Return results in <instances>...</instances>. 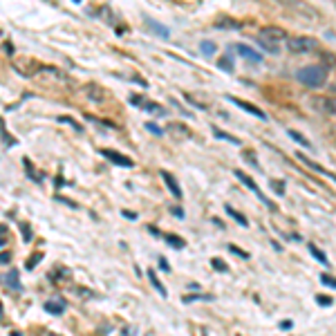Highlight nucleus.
I'll return each mask as SVG.
<instances>
[{
  "label": "nucleus",
  "mask_w": 336,
  "mask_h": 336,
  "mask_svg": "<svg viewBox=\"0 0 336 336\" xmlns=\"http://www.w3.org/2000/svg\"><path fill=\"white\" fill-rule=\"evenodd\" d=\"M296 157L301 159V162L305 164V166H309V168H312V170H316V173H320V175H323V177H327V179H332V182H336V175H334V173H329V170H325L323 166H320V164H314L312 159H309V157H305L303 153H298Z\"/></svg>",
  "instance_id": "nucleus-8"
},
{
  "label": "nucleus",
  "mask_w": 336,
  "mask_h": 336,
  "mask_svg": "<svg viewBox=\"0 0 336 336\" xmlns=\"http://www.w3.org/2000/svg\"><path fill=\"white\" fill-rule=\"evenodd\" d=\"M101 155H103L106 159H110V162H115L117 166H123V168H130V166H132V159H130V157H126V155H121V153L110 151V148H103Z\"/></svg>",
  "instance_id": "nucleus-6"
},
{
  "label": "nucleus",
  "mask_w": 336,
  "mask_h": 336,
  "mask_svg": "<svg viewBox=\"0 0 336 336\" xmlns=\"http://www.w3.org/2000/svg\"><path fill=\"white\" fill-rule=\"evenodd\" d=\"M213 132H215V137H218V139H226V141H231V143H237L235 137H229V134H224L222 130H218V128H213Z\"/></svg>",
  "instance_id": "nucleus-29"
},
{
  "label": "nucleus",
  "mask_w": 336,
  "mask_h": 336,
  "mask_svg": "<svg viewBox=\"0 0 336 336\" xmlns=\"http://www.w3.org/2000/svg\"><path fill=\"white\" fill-rule=\"evenodd\" d=\"M85 94H90V101H97V103L103 101V90H101V87H97V85H87Z\"/></svg>",
  "instance_id": "nucleus-14"
},
{
  "label": "nucleus",
  "mask_w": 336,
  "mask_h": 336,
  "mask_svg": "<svg viewBox=\"0 0 336 336\" xmlns=\"http://www.w3.org/2000/svg\"><path fill=\"white\" fill-rule=\"evenodd\" d=\"M123 218H126V220H137V213H134V211H123Z\"/></svg>",
  "instance_id": "nucleus-40"
},
{
  "label": "nucleus",
  "mask_w": 336,
  "mask_h": 336,
  "mask_svg": "<svg viewBox=\"0 0 336 336\" xmlns=\"http://www.w3.org/2000/svg\"><path fill=\"white\" fill-rule=\"evenodd\" d=\"M5 52H7V54H14V45L9 43V40H7V43H5Z\"/></svg>",
  "instance_id": "nucleus-41"
},
{
  "label": "nucleus",
  "mask_w": 336,
  "mask_h": 336,
  "mask_svg": "<svg viewBox=\"0 0 336 336\" xmlns=\"http://www.w3.org/2000/svg\"><path fill=\"white\" fill-rule=\"evenodd\" d=\"M164 240H166L168 247H175V249H184V240H182L179 235H166Z\"/></svg>",
  "instance_id": "nucleus-19"
},
{
  "label": "nucleus",
  "mask_w": 336,
  "mask_h": 336,
  "mask_svg": "<svg viewBox=\"0 0 336 336\" xmlns=\"http://www.w3.org/2000/svg\"><path fill=\"white\" fill-rule=\"evenodd\" d=\"M173 213L177 215V218H182V215H184V211H182V209H173Z\"/></svg>",
  "instance_id": "nucleus-44"
},
{
  "label": "nucleus",
  "mask_w": 336,
  "mask_h": 336,
  "mask_svg": "<svg viewBox=\"0 0 336 336\" xmlns=\"http://www.w3.org/2000/svg\"><path fill=\"white\" fill-rule=\"evenodd\" d=\"M143 110H148V112H153L155 117H166V110H164L159 103H153V101H143Z\"/></svg>",
  "instance_id": "nucleus-13"
},
{
  "label": "nucleus",
  "mask_w": 336,
  "mask_h": 336,
  "mask_svg": "<svg viewBox=\"0 0 336 336\" xmlns=\"http://www.w3.org/2000/svg\"><path fill=\"white\" fill-rule=\"evenodd\" d=\"M148 280H151V285H153L155 289H157V294H159V296H162V298H166V296H168V294H166V287L162 285V280H159V276H157V273L153 271V269H148Z\"/></svg>",
  "instance_id": "nucleus-12"
},
{
  "label": "nucleus",
  "mask_w": 336,
  "mask_h": 336,
  "mask_svg": "<svg viewBox=\"0 0 336 336\" xmlns=\"http://www.w3.org/2000/svg\"><path fill=\"white\" fill-rule=\"evenodd\" d=\"M146 130H148V132H153L155 137H162V134H164L162 128H159V126H155L153 121H148V123H146Z\"/></svg>",
  "instance_id": "nucleus-27"
},
{
  "label": "nucleus",
  "mask_w": 336,
  "mask_h": 336,
  "mask_svg": "<svg viewBox=\"0 0 336 336\" xmlns=\"http://www.w3.org/2000/svg\"><path fill=\"white\" fill-rule=\"evenodd\" d=\"M14 143H16V141H14V139L9 137V132L3 128V146H5V148H9V146H14Z\"/></svg>",
  "instance_id": "nucleus-31"
},
{
  "label": "nucleus",
  "mask_w": 336,
  "mask_h": 336,
  "mask_svg": "<svg viewBox=\"0 0 336 336\" xmlns=\"http://www.w3.org/2000/svg\"><path fill=\"white\" fill-rule=\"evenodd\" d=\"M148 25H151V29H153L155 34L164 36V38H166V36H168V29H166V27H162V25H159V23H155V20H148Z\"/></svg>",
  "instance_id": "nucleus-24"
},
{
  "label": "nucleus",
  "mask_w": 336,
  "mask_h": 336,
  "mask_svg": "<svg viewBox=\"0 0 336 336\" xmlns=\"http://www.w3.org/2000/svg\"><path fill=\"white\" fill-rule=\"evenodd\" d=\"M195 301H213V296H209V294H195V296H184L182 303H195Z\"/></svg>",
  "instance_id": "nucleus-20"
},
{
  "label": "nucleus",
  "mask_w": 336,
  "mask_h": 336,
  "mask_svg": "<svg viewBox=\"0 0 336 336\" xmlns=\"http://www.w3.org/2000/svg\"><path fill=\"white\" fill-rule=\"evenodd\" d=\"M130 103H132V106H143V99L139 94H132L130 97Z\"/></svg>",
  "instance_id": "nucleus-38"
},
{
  "label": "nucleus",
  "mask_w": 336,
  "mask_h": 336,
  "mask_svg": "<svg viewBox=\"0 0 336 336\" xmlns=\"http://www.w3.org/2000/svg\"><path fill=\"white\" fill-rule=\"evenodd\" d=\"M159 269L162 271H170V265L166 262V258H162V256H159Z\"/></svg>",
  "instance_id": "nucleus-37"
},
{
  "label": "nucleus",
  "mask_w": 336,
  "mask_h": 336,
  "mask_svg": "<svg viewBox=\"0 0 336 336\" xmlns=\"http://www.w3.org/2000/svg\"><path fill=\"white\" fill-rule=\"evenodd\" d=\"M316 303H318V305H323V307H327V305H332V298H327V296H318V298H316Z\"/></svg>",
  "instance_id": "nucleus-35"
},
{
  "label": "nucleus",
  "mask_w": 336,
  "mask_h": 336,
  "mask_svg": "<svg viewBox=\"0 0 336 336\" xmlns=\"http://www.w3.org/2000/svg\"><path fill=\"white\" fill-rule=\"evenodd\" d=\"M320 282H323L325 287L336 289V278H334V276H329V273H323V276H320Z\"/></svg>",
  "instance_id": "nucleus-25"
},
{
  "label": "nucleus",
  "mask_w": 336,
  "mask_h": 336,
  "mask_svg": "<svg viewBox=\"0 0 336 336\" xmlns=\"http://www.w3.org/2000/svg\"><path fill=\"white\" fill-rule=\"evenodd\" d=\"M231 99V103H235L237 108H242V110H247L249 115H253V117H258V119H262V121H267V115L260 110V108H256L253 103H249V101H240V99H235V97H229Z\"/></svg>",
  "instance_id": "nucleus-7"
},
{
  "label": "nucleus",
  "mask_w": 336,
  "mask_h": 336,
  "mask_svg": "<svg viewBox=\"0 0 336 336\" xmlns=\"http://www.w3.org/2000/svg\"><path fill=\"white\" fill-rule=\"evenodd\" d=\"M224 211H226V213H229L231 218H233V220L237 222V224H242V226H249V222H247V218H245V215H242V213H237V211L233 209V206H224Z\"/></svg>",
  "instance_id": "nucleus-15"
},
{
  "label": "nucleus",
  "mask_w": 336,
  "mask_h": 336,
  "mask_svg": "<svg viewBox=\"0 0 336 336\" xmlns=\"http://www.w3.org/2000/svg\"><path fill=\"white\" fill-rule=\"evenodd\" d=\"M280 327H282V329H289V327H292V320H282Z\"/></svg>",
  "instance_id": "nucleus-43"
},
{
  "label": "nucleus",
  "mask_w": 336,
  "mask_h": 336,
  "mask_svg": "<svg viewBox=\"0 0 336 336\" xmlns=\"http://www.w3.org/2000/svg\"><path fill=\"white\" fill-rule=\"evenodd\" d=\"M325 106H327V112H329V115H334V117H336V97H329Z\"/></svg>",
  "instance_id": "nucleus-30"
},
{
  "label": "nucleus",
  "mask_w": 336,
  "mask_h": 336,
  "mask_svg": "<svg viewBox=\"0 0 336 336\" xmlns=\"http://www.w3.org/2000/svg\"><path fill=\"white\" fill-rule=\"evenodd\" d=\"M235 50H237V54H240L242 59H247V61H249V63H253V65L262 63V54H260V52H256L253 47H249V45H242V43H237V45H235Z\"/></svg>",
  "instance_id": "nucleus-5"
},
{
  "label": "nucleus",
  "mask_w": 336,
  "mask_h": 336,
  "mask_svg": "<svg viewBox=\"0 0 336 336\" xmlns=\"http://www.w3.org/2000/svg\"><path fill=\"white\" fill-rule=\"evenodd\" d=\"M72 3H81V0H72Z\"/></svg>",
  "instance_id": "nucleus-46"
},
{
  "label": "nucleus",
  "mask_w": 336,
  "mask_h": 336,
  "mask_svg": "<svg viewBox=\"0 0 336 336\" xmlns=\"http://www.w3.org/2000/svg\"><path fill=\"white\" fill-rule=\"evenodd\" d=\"M45 336H59V334H52V332H47V334H45Z\"/></svg>",
  "instance_id": "nucleus-45"
},
{
  "label": "nucleus",
  "mask_w": 336,
  "mask_h": 336,
  "mask_svg": "<svg viewBox=\"0 0 336 336\" xmlns=\"http://www.w3.org/2000/svg\"><path fill=\"white\" fill-rule=\"evenodd\" d=\"M0 262H3V265H7V262H9V253H7V251H3V258H0Z\"/></svg>",
  "instance_id": "nucleus-42"
},
{
  "label": "nucleus",
  "mask_w": 336,
  "mask_h": 336,
  "mask_svg": "<svg viewBox=\"0 0 336 336\" xmlns=\"http://www.w3.org/2000/svg\"><path fill=\"white\" fill-rule=\"evenodd\" d=\"M287 134H289V139H294V141L301 143V146H305V148L312 146V143H309V139H307V137H303V134L298 132V130H287Z\"/></svg>",
  "instance_id": "nucleus-17"
},
{
  "label": "nucleus",
  "mask_w": 336,
  "mask_h": 336,
  "mask_svg": "<svg viewBox=\"0 0 336 336\" xmlns=\"http://www.w3.org/2000/svg\"><path fill=\"white\" fill-rule=\"evenodd\" d=\"M45 312H50V314H54V316H59V314H63L65 312V301L63 298H50V301H45Z\"/></svg>",
  "instance_id": "nucleus-11"
},
{
  "label": "nucleus",
  "mask_w": 336,
  "mask_h": 336,
  "mask_svg": "<svg viewBox=\"0 0 336 336\" xmlns=\"http://www.w3.org/2000/svg\"><path fill=\"white\" fill-rule=\"evenodd\" d=\"M218 65H220V70H224V72H233V61H231V56H222Z\"/></svg>",
  "instance_id": "nucleus-23"
},
{
  "label": "nucleus",
  "mask_w": 336,
  "mask_h": 336,
  "mask_svg": "<svg viewBox=\"0 0 336 336\" xmlns=\"http://www.w3.org/2000/svg\"><path fill=\"white\" fill-rule=\"evenodd\" d=\"M25 170H27V175L34 179V182H40V175H38V173H34V166L27 162V159H25Z\"/></svg>",
  "instance_id": "nucleus-26"
},
{
  "label": "nucleus",
  "mask_w": 336,
  "mask_h": 336,
  "mask_svg": "<svg viewBox=\"0 0 336 336\" xmlns=\"http://www.w3.org/2000/svg\"><path fill=\"white\" fill-rule=\"evenodd\" d=\"M229 251H231V253H235V256H240V258H245V260L249 258V253H247V251H242V249H237L235 245H231V247H229Z\"/></svg>",
  "instance_id": "nucleus-33"
},
{
  "label": "nucleus",
  "mask_w": 336,
  "mask_h": 336,
  "mask_svg": "<svg viewBox=\"0 0 336 336\" xmlns=\"http://www.w3.org/2000/svg\"><path fill=\"white\" fill-rule=\"evenodd\" d=\"M309 251H312V256H314V258H316V260L320 262V265H325V267H327V265H329V260H327V256H325V253H323V251H320V249H318V247H316V245H309Z\"/></svg>",
  "instance_id": "nucleus-18"
},
{
  "label": "nucleus",
  "mask_w": 336,
  "mask_h": 336,
  "mask_svg": "<svg viewBox=\"0 0 336 336\" xmlns=\"http://www.w3.org/2000/svg\"><path fill=\"white\" fill-rule=\"evenodd\" d=\"M20 231H23V235H25V242H29V237H32V231H29V226L20 224Z\"/></svg>",
  "instance_id": "nucleus-36"
},
{
  "label": "nucleus",
  "mask_w": 336,
  "mask_h": 336,
  "mask_svg": "<svg viewBox=\"0 0 336 336\" xmlns=\"http://www.w3.org/2000/svg\"><path fill=\"white\" fill-rule=\"evenodd\" d=\"M215 27H220V29H224V27L240 29V27H242V23H237V20H218V25H215Z\"/></svg>",
  "instance_id": "nucleus-22"
},
{
  "label": "nucleus",
  "mask_w": 336,
  "mask_h": 336,
  "mask_svg": "<svg viewBox=\"0 0 336 336\" xmlns=\"http://www.w3.org/2000/svg\"><path fill=\"white\" fill-rule=\"evenodd\" d=\"M3 282H5V287H9L12 292H23V285H20V276H18L16 269H12V271L5 273Z\"/></svg>",
  "instance_id": "nucleus-10"
},
{
  "label": "nucleus",
  "mask_w": 336,
  "mask_h": 336,
  "mask_svg": "<svg viewBox=\"0 0 336 336\" xmlns=\"http://www.w3.org/2000/svg\"><path fill=\"white\" fill-rule=\"evenodd\" d=\"M260 38L262 40H269V43H280V40L287 38V32L278 25H267V27L260 29Z\"/></svg>",
  "instance_id": "nucleus-4"
},
{
  "label": "nucleus",
  "mask_w": 336,
  "mask_h": 336,
  "mask_svg": "<svg viewBox=\"0 0 336 336\" xmlns=\"http://www.w3.org/2000/svg\"><path fill=\"white\" fill-rule=\"evenodd\" d=\"M235 177H237V179H240V182H242V184H245V186H247V188H249V190H253V193H256V195H258V198H260V202H262V204H265V206H267V209H271V211H276V204H271V202H269V200L265 198V195H262V190H260V188H258V186H256V182H253V179L249 177V175H247V173H242V170H235Z\"/></svg>",
  "instance_id": "nucleus-3"
},
{
  "label": "nucleus",
  "mask_w": 336,
  "mask_h": 336,
  "mask_svg": "<svg viewBox=\"0 0 336 336\" xmlns=\"http://www.w3.org/2000/svg\"><path fill=\"white\" fill-rule=\"evenodd\" d=\"M162 179H164V182H166L168 190H170V193H173V198H175V200H182V188H179L177 179H175L173 175L168 173V170H162Z\"/></svg>",
  "instance_id": "nucleus-9"
},
{
  "label": "nucleus",
  "mask_w": 336,
  "mask_h": 336,
  "mask_svg": "<svg viewBox=\"0 0 336 336\" xmlns=\"http://www.w3.org/2000/svg\"><path fill=\"white\" fill-rule=\"evenodd\" d=\"M200 52L204 56H213L215 52H218V47H215L213 40H202V43H200Z\"/></svg>",
  "instance_id": "nucleus-16"
},
{
  "label": "nucleus",
  "mask_w": 336,
  "mask_h": 336,
  "mask_svg": "<svg viewBox=\"0 0 336 336\" xmlns=\"http://www.w3.org/2000/svg\"><path fill=\"white\" fill-rule=\"evenodd\" d=\"M258 45H260L262 50H267L269 54H278V43H269V40H258Z\"/></svg>",
  "instance_id": "nucleus-21"
},
{
  "label": "nucleus",
  "mask_w": 336,
  "mask_h": 336,
  "mask_svg": "<svg viewBox=\"0 0 336 336\" xmlns=\"http://www.w3.org/2000/svg\"><path fill=\"white\" fill-rule=\"evenodd\" d=\"M271 188L276 190L278 195H285V182H276V179H271Z\"/></svg>",
  "instance_id": "nucleus-28"
},
{
  "label": "nucleus",
  "mask_w": 336,
  "mask_h": 336,
  "mask_svg": "<svg viewBox=\"0 0 336 336\" xmlns=\"http://www.w3.org/2000/svg\"><path fill=\"white\" fill-rule=\"evenodd\" d=\"M245 159L249 164H253V166H258V162H256V157H253V153H249V151H245Z\"/></svg>",
  "instance_id": "nucleus-39"
},
{
  "label": "nucleus",
  "mask_w": 336,
  "mask_h": 336,
  "mask_svg": "<svg viewBox=\"0 0 336 336\" xmlns=\"http://www.w3.org/2000/svg\"><path fill=\"white\" fill-rule=\"evenodd\" d=\"M40 258H43V256H40V253H36V256H32V260H29V262H25V267H27V269H34L36 265H38V260H40Z\"/></svg>",
  "instance_id": "nucleus-34"
},
{
  "label": "nucleus",
  "mask_w": 336,
  "mask_h": 336,
  "mask_svg": "<svg viewBox=\"0 0 336 336\" xmlns=\"http://www.w3.org/2000/svg\"><path fill=\"white\" fill-rule=\"evenodd\" d=\"M287 47H289V52H294V54H305V52L316 50V40L309 38V36H294V38H289Z\"/></svg>",
  "instance_id": "nucleus-2"
},
{
  "label": "nucleus",
  "mask_w": 336,
  "mask_h": 336,
  "mask_svg": "<svg viewBox=\"0 0 336 336\" xmlns=\"http://www.w3.org/2000/svg\"><path fill=\"white\" fill-rule=\"evenodd\" d=\"M211 265H213V269H218V271H229V267H226L222 260H218V258H213V260H211Z\"/></svg>",
  "instance_id": "nucleus-32"
},
{
  "label": "nucleus",
  "mask_w": 336,
  "mask_h": 336,
  "mask_svg": "<svg viewBox=\"0 0 336 336\" xmlns=\"http://www.w3.org/2000/svg\"><path fill=\"white\" fill-rule=\"evenodd\" d=\"M296 81L305 87L318 90L327 83V67L325 65H305L296 72Z\"/></svg>",
  "instance_id": "nucleus-1"
}]
</instances>
